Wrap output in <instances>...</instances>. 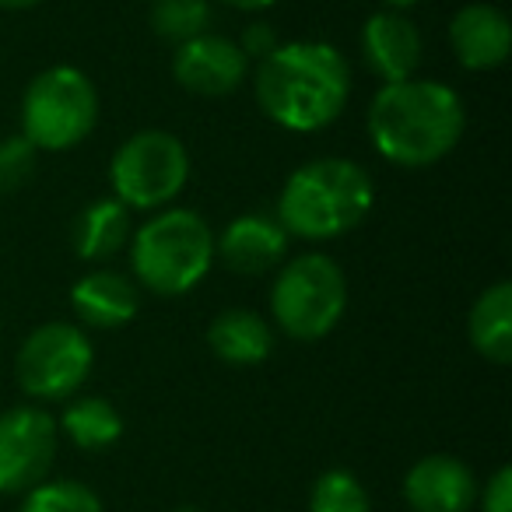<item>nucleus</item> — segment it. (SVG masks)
I'll return each mask as SVG.
<instances>
[{
    "label": "nucleus",
    "mask_w": 512,
    "mask_h": 512,
    "mask_svg": "<svg viewBox=\"0 0 512 512\" xmlns=\"http://www.w3.org/2000/svg\"><path fill=\"white\" fill-rule=\"evenodd\" d=\"M253 88L260 109L278 127L313 134L341 116L351 95V71L337 46L299 39L260 60Z\"/></svg>",
    "instance_id": "obj_1"
},
{
    "label": "nucleus",
    "mask_w": 512,
    "mask_h": 512,
    "mask_svg": "<svg viewBox=\"0 0 512 512\" xmlns=\"http://www.w3.org/2000/svg\"><path fill=\"white\" fill-rule=\"evenodd\" d=\"M460 95L442 81L407 78L383 85L369 106V137L393 165L425 169L449 155L463 137Z\"/></svg>",
    "instance_id": "obj_2"
},
{
    "label": "nucleus",
    "mask_w": 512,
    "mask_h": 512,
    "mask_svg": "<svg viewBox=\"0 0 512 512\" xmlns=\"http://www.w3.org/2000/svg\"><path fill=\"white\" fill-rule=\"evenodd\" d=\"M372 204L376 186L362 165L351 158H316L288 176L274 218L288 235L323 242L362 225Z\"/></svg>",
    "instance_id": "obj_3"
},
{
    "label": "nucleus",
    "mask_w": 512,
    "mask_h": 512,
    "mask_svg": "<svg viewBox=\"0 0 512 512\" xmlns=\"http://www.w3.org/2000/svg\"><path fill=\"white\" fill-rule=\"evenodd\" d=\"M214 264V232L190 207H169L144 221L130 246L134 278L162 299L186 295Z\"/></svg>",
    "instance_id": "obj_4"
},
{
    "label": "nucleus",
    "mask_w": 512,
    "mask_h": 512,
    "mask_svg": "<svg viewBox=\"0 0 512 512\" xmlns=\"http://www.w3.org/2000/svg\"><path fill=\"white\" fill-rule=\"evenodd\" d=\"M348 309V281L334 256L302 253L278 271L271 313L292 341H323Z\"/></svg>",
    "instance_id": "obj_5"
},
{
    "label": "nucleus",
    "mask_w": 512,
    "mask_h": 512,
    "mask_svg": "<svg viewBox=\"0 0 512 512\" xmlns=\"http://www.w3.org/2000/svg\"><path fill=\"white\" fill-rule=\"evenodd\" d=\"M99 120V92L78 67L36 74L22 99V137L36 151H67L81 144Z\"/></svg>",
    "instance_id": "obj_6"
},
{
    "label": "nucleus",
    "mask_w": 512,
    "mask_h": 512,
    "mask_svg": "<svg viewBox=\"0 0 512 512\" xmlns=\"http://www.w3.org/2000/svg\"><path fill=\"white\" fill-rule=\"evenodd\" d=\"M190 179V155L183 141L165 130H137L116 148L109 183L127 211H155L176 200Z\"/></svg>",
    "instance_id": "obj_7"
},
{
    "label": "nucleus",
    "mask_w": 512,
    "mask_h": 512,
    "mask_svg": "<svg viewBox=\"0 0 512 512\" xmlns=\"http://www.w3.org/2000/svg\"><path fill=\"white\" fill-rule=\"evenodd\" d=\"M95 348L74 323H43L22 341L15 358V376L29 397L67 400L88 383Z\"/></svg>",
    "instance_id": "obj_8"
},
{
    "label": "nucleus",
    "mask_w": 512,
    "mask_h": 512,
    "mask_svg": "<svg viewBox=\"0 0 512 512\" xmlns=\"http://www.w3.org/2000/svg\"><path fill=\"white\" fill-rule=\"evenodd\" d=\"M60 428L43 407L0 414V495H25L46 481L57 460Z\"/></svg>",
    "instance_id": "obj_9"
},
{
    "label": "nucleus",
    "mask_w": 512,
    "mask_h": 512,
    "mask_svg": "<svg viewBox=\"0 0 512 512\" xmlns=\"http://www.w3.org/2000/svg\"><path fill=\"white\" fill-rule=\"evenodd\" d=\"M172 74H176V81L186 92L218 99V95H232L246 81L249 60L239 50V43H232L225 36H214V32H204V36L176 46Z\"/></svg>",
    "instance_id": "obj_10"
},
{
    "label": "nucleus",
    "mask_w": 512,
    "mask_h": 512,
    "mask_svg": "<svg viewBox=\"0 0 512 512\" xmlns=\"http://www.w3.org/2000/svg\"><path fill=\"white\" fill-rule=\"evenodd\" d=\"M404 498L414 512H470L477 502L474 470L449 453L421 456L404 477Z\"/></svg>",
    "instance_id": "obj_11"
},
{
    "label": "nucleus",
    "mask_w": 512,
    "mask_h": 512,
    "mask_svg": "<svg viewBox=\"0 0 512 512\" xmlns=\"http://www.w3.org/2000/svg\"><path fill=\"white\" fill-rule=\"evenodd\" d=\"M288 232L274 214H242L214 239V256L232 274L253 278L267 274L285 260Z\"/></svg>",
    "instance_id": "obj_12"
},
{
    "label": "nucleus",
    "mask_w": 512,
    "mask_h": 512,
    "mask_svg": "<svg viewBox=\"0 0 512 512\" xmlns=\"http://www.w3.org/2000/svg\"><path fill=\"white\" fill-rule=\"evenodd\" d=\"M362 57L383 85L414 78L421 64V32L400 11H379L362 25Z\"/></svg>",
    "instance_id": "obj_13"
},
{
    "label": "nucleus",
    "mask_w": 512,
    "mask_h": 512,
    "mask_svg": "<svg viewBox=\"0 0 512 512\" xmlns=\"http://www.w3.org/2000/svg\"><path fill=\"white\" fill-rule=\"evenodd\" d=\"M449 46L467 71H495L509 60L512 25L491 4H467L449 22Z\"/></svg>",
    "instance_id": "obj_14"
},
{
    "label": "nucleus",
    "mask_w": 512,
    "mask_h": 512,
    "mask_svg": "<svg viewBox=\"0 0 512 512\" xmlns=\"http://www.w3.org/2000/svg\"><path fill=\"white\" fill-rule=\"evenodd\" d=\"M71 306L78 320L92 330L127 327L141 309V292L127 274L92 271L71 288Z\"/></svg>",
    "instance_id": "obj_15"
},
{
    "label": "nucleus",
    "mask_w": 512,
    "mask_h": 512,
    "mask_svg": "<svg viewBox=\"0 0 512 512\" xmlns=\"http://www.w3.org/2000/svg\"><path fill=\"white\" fill-rule=\"evenodd\" d=\"M207 344L225 365H260L271 358L274 334L267 320L253 309H225L207 327Z\"/></svg>",
    "instance_id": "obj_16"
},
{
    "label": "nucleus",
    "mask_w": 512,
    "mask_h": 512,
    "mask_svg": "<svg viewBox=\"0 0 512 512\" xmlns=\"http://www.w3.org/2000/svg\"><path fill=\"white\" fill-rule=\"evenodd\" d=\"M467 334L474 351L491 365H509L512 362V285L498 281V285L484 288L477 295L474 309H470Z\"/></svg>",
    "instance_id": "obj_17"
},
{
    "label": "nucleus",
    "mask_w": 512,
    "mask_h": 512,
    "mask_svg": "<svg viewBox=\"0 0 512 512\" xmlns=\"http://www.w3.org/2000/svg\"><path fill=\"white\" fill-rule=\"evenodd\" d=\"M130 239V211L116 197L95 200L74 221V249L81 260L99 264L116 256Z\"/></svg>",
    "instance_id": "obj_18"
},
{
    "label": "nucleus",
    "mask_w": 512,
    "mask_h": 512,
    "mask_svg": "<svg viewBox=\"0 0 512 512\" xmlns=\"http://www.w3.org/2000/svg\"><path fill=\"white\" fill-rule=\"evenodd\" d=\"M78 449H109L123 435V418L106 397H81L67 404L60 425Z\"/></svg>",
    "instance_id": "obj_19"
},
{
    "label": "nucleus",
    "mask_w": 512,
    "mask_h": 512,
    "mask_svg": "<svg viewBox=\"0 0 512 512\" xmlns=\"http://www.w3.org/2000/svg\"><path fill=\"white\" fill-rule=\"evenodd\" d=\"M151 22H155V32L165 43L183 46L207 32V25H211V4L207 0H158Z\"/></svg>",
    "instance_id": "obj_20"
},
{
    "label": "nucleus",
    "mask_w": 512,
    "mask_h": 512,
    "mask_svg": "<svg viewBox=\"0 0 512 512\" xmlns=\"http://www.w3.org/2000/svg\"><path fill=\"white\" fill-rule=\"evenodd\" d=\"M309 512H372L369 491L351 470H327L316 477L313 495H309Z\"/></svg>",
    "instance_id": "obj_21"
},
{
    "label": "nucleus",
    "mask_w": 512,
    "mask_h": 512,
    "mask_svg": "<svg viewBox=\"0 0 512 512\" xmlns=\"http://www.w3.org/2000/svg\"><path fill=\"white\" fill-rule=\"evenodd\" d=\"M18 512H102V502L81 481H43L25 491Z\"/></svg>",
    "instance_id": "obj_22"
},
{
    "label": "nucleus",
    "mask_w": 512,
    "mask_h": 512,
    "mask_svg": "<svg viewBox=\"0 0 512 512\" xmlns=\"http://www.w3.org/2000/svg\"><path fill=\"white\" fill-rule=\"evenodd\" d=\"M36 155L39 151L22 134L0 141V193H15L29 183L36 172Z\"/></svg>",
    "instance_id": "obj_23"
},
{
    "label": "nucleus",
    "mask_w": 512,
    "mask_h": 512,
    "mask_svg": "<svg viewBox=\"0 0 512 512\" xmlns=\"http://www.w3.org/2000/svg\"><path fill=\"white\" fill-rule=\"evenodd\" d=\"M278 46H281L278 43V32H274V25H267V22H253L246 32H242V39H239V50L246 53V60L271 57Z\"/></svg>",
    "instance_id": "obj_24"
},
{
    "label": "nucleus",
    "mask_w": 512,
    "mask_h": 512,
    "mask_svg": "<svg viewBox=\"0 0 512 512\" xmlns=\"http://www.w3.org/2000/svg\"><path fill=\"white\" fill-rule=\"evenodd\" d=\"M484 512H512V470L498 467L491 474V481L484 484V498H481Z\"/></svg>",
    "instance_id": "obj_25"
},
{
    "label": "nucleus",
    "mask_w": 512,
    "mask_h": 512,
    "mask_svg": "<svg viewBox=\"0 0 512 512\" xmlns=\"http://www.w3.org/2000/svg\"><path fill=\"white\" fill-rule=\"evenodd\" d=\"M221 4L239 8V11H264V8H271V4H278V0H221Z\"/></svg>",
    "instance_id": "obj_26"
},
{
    "label": "nucleus",
    "mask_w": 512,
    "mask_h": 512,
    "mask_svg": "<svg viewBox=\"0 0 512 512\" xmlns=\"http://www.w3.org/2000/svg\"><path fill=\"white\" fill-rule=\"evenodd\" d=\"M39 0H0V8H8V11H22V8H36Z\"/></svg>",
    "instance_id": "obj_27"
},
{
    "label": "nucleus",
    "mask_w": 512,
    "mask_h": 512,
    "mask_svg": "<svg viewBox=\"0 0 512 512\" xmlns=\"http://www.w3.org/2000/svg\"><path fill=\"white\" fill-rule=\"evenodd\" d=\"M383 4H386V11H400V15H404V11L414 8L418 0H383Z\"/></svg>",
    "instance_id": "obj_28"
},
{
    "label": "nucleus",
    "mask_w": 512,
    "mask_h": 512,
    "mask_svg": "<svg viewBox=\"0 0 512 512\" xmlns=\"http://www.w3.org/2000/svg\"><path fill=\"white\" fill-rule=\"evenodd\" d=\"M172 512H204V509H197V505H179V509H172Z\"/></svg>",
    "instance_id": "obj_29"
},
{
    "label": "nucleus",
    "mask_w": 512,
    "mask_h": 512,
    "mask_svg": "<svg viewBox=\"0 0 512 512\" xmlns=\"http://www.w3.org/2000/svg\"><path fill=\"white\" fill-rule=\"evenodd\" d=\"M151 4H158V0H151Z\"/></svg>",
    "instance_id": "obj_30"
}]
</instances>
